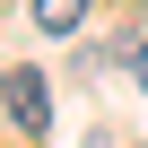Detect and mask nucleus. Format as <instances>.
Listing matches in <instances>:
<instances>
[{
  "label": "nucleus",
  "instance_id": "obj_1",
  "mask_svg": "<svg viewBox=\"0 0 148 148\" xmlns=\"http://www.w3.org/2000/svg\"><path fill=\"white\" fill-rule=\"evenodd\" d=\"M0 113L35 139V131L52 122V105H44V70H9V79H0Z\"/></svg>",
  "mask_w": 148,
  "mask_h": 148
},
{
  "label": "nucleus",
  "instance_id": "obj_3",
  "mask_svg": "<svg viewBox=\"0 0 148 148\" xmlns=\"http://www.w3.org/2000/svg\"><path fill=\"white\" fill-rule=\"evenodd\" d=\"M131 79H139V87H148V35H139V44H131Z\"/></svg>",
  "mask_w": 148,
  "mask_h": 148
},
{
  "label": "nucleus",
  "instance_id": "obj_2",
  "mask_svg": "<svg viewBox=\"0 0 148 148\" xmlns=\"http://www.w3.org/2000/svg\"><path fill=\"white\" fill-rule=\"evenodd\" d=\"M79 18H87V0H35V26L44 35H70Z\"/></svg>",
  "mask_w": 148,
  "mask_h": 148
}]
</instances>
